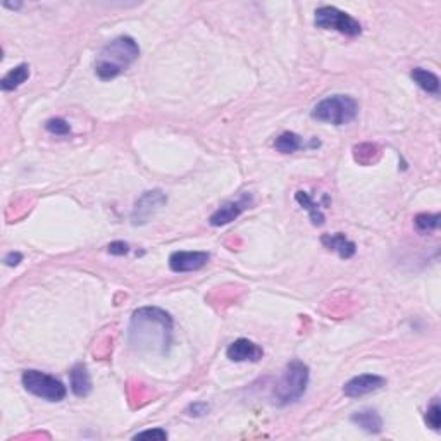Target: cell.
Listing matches in <instances>:
<instances>
[{
  "instance_id": "1",
  "label": "cell",
  "mask_w": 441,
  "mask_h": 441,
  "mask_svg": "<svg viewBox=\"0 0 441 441\" xmlns=\"http://www.w3.org/2000/svg\"><path fill=\"white\" fill-rule=\"evenodd\" d=\"M174 321L159 307H140L128 326V343L133 350L152 355H167L173 345Z\"/></svg>"
},
{
  "instance_id": "2",
  "label": "cell",
  "mask_w": 441,
  "mask_h": 441,
  "mask_svg": "<svg viewBox=\"0 0 441 441\" xmlns=\"http://www.w3.org/2000/svg\"><path fill=\"white\" fill-rule=\"evenodd\" d=\"M140 47L135 38L131 37H117L109 41L95 60V74L102 81H110L123 73H126L129 67L138 60Z\"/></svg>"
},
{
  "instance_id": "3",
  "label": "cell",
  "mask_w": 441,
  "mask_h": 441,
  "mask_svg": "<svg viewBox=\"0 0 441 441\" xmlns=\"http://www.w3.org/2000/svg\"><path fill=\"white\" fill-rule=\"evenodd\" d=\"M310 371L307 364L295 359L287 364L279 381L275 388V402L279 407H287L298 402L305 395L309 386Z\"/></svg>"
},
{
  "instance_id": "4",
  "label": "cell",
  "mask_w": 441,
  "mask_h": 441,
  "mask_svg": "<svg viewBox=\"0 0 441 441\" xmlns=\"http://www.w3.org/2000/svg\"><path fill=\"white\" fill-rule=\"evenodd\" d=\"M310 116L321 123L345 126L359 116V104L350 95H329L314 105Z\"/></svg>"
},
{
  "instance_id": "5",
  "label": "cell",
  "mask_w": 441,
  "mask_h": 441,
  "mask_svg": "<svg viewBox=\"0 0 441 441\" xmlns=\"http://www.w3.org/2000/svg\"><path fill=\"white\" fill-rule=\"evenodd\" d=\"M21 383L25 390L32 393L33 397L41 398L45 402H52V404L62 402L67 395V388L64 386L60 379L47 374V372L37 371V369H28V371L22 372Z\"/></svg>"
},
{
  "instance_id": "6",
  "label": "cell",
  "mask_w": 441,
  "mask_h": 441,
  "mask_svg": "<svg viewBox=\"0 0 441 441\" xmlns=\"http://www.w3.org/2000/svg\"><path fill=\"white\" fill-rule=\"evenodd\" d=\"M315 28L333 29L347 37H359L362 33V25L355 18L334 6H322L315 11Z\"/></svg>"
},
{
  "instance_id": "7",
  "label": "cell",
  "mask_w": 441,
  "mask_h": 441,
  "mask_svg": "<svg viewBox=\"0 0 441 441\" xmlns=\"http://www.w3.org/2000/svg\"><path fill=\"white\" fill-rule=\"evenodd\" d=\"M167 204V195L162 190H148L140 195V199L135 202L131 212L133 226H142L150 220L152 216Z\"/></svg>"
},
{
  "instance_id": "8",
  "label": "cell",
  "mask_w": 441,
  "mask_h": 441,
  "mask_svg": "<svg viewBox=\"0 0 441 441\" xmlns=\"http://www.w3.org/2000/svg\"><path fill=\"white\" fill-rule=\"evenodd\" d=\"M250 204H252V195L243 193L239 199L230 200V202L223 204L220 207L216 209V211L212 212L211 218H209V223H211V226H214V228L226 226V224L233 223L235 219H238L239 216H242L243 212L250 207Z\"/></svg>"
},
{
  "instance_id": "9",
  "label": "cell",
  "mask_w": 441,
  "mask_h": 441,
  "mask_svg": "<svg viewBox=\"0 0 441 441\" xmlns=\"http://www.w3.org/2000/svg\"><path fill=\"white\" fill-rule=\"evenodd\" d=\"M386 386V379L378 374H360L345 383L343 395L348 398H360Z\"/></svg>"
},
{
  "instance_id": "10",
  "label": "cell",
  "mask_w": 441,
  "mask_h": 441,
  "mask_svg": "<svg viewBox=\"0 0 441 441\" xmlns=\"http://www.w3.org/2000/svg\"><path fill=\"white\" fill-rule=\"evenodd\" d=\"M211 261V254L200 252H186V250H178L169 256V268L174 272H193L202 269Z\"/></svg>"
},
{
  "instance_id": "11",
  "label": "cell",
  "mask_w": 441,
  "mask_h": 441,
  "mask_svg": "<svg viewBox=\"0 0 441 441\" xmlns=\"http://www.w3.org/2000/svg\"><path fill=\"white\" fill-rule=\"evenodd\" d=\"M226 357L231 362H258L264 357V350L256 341L239 338L228 347Z\"/></svg>"
},
{
  "instance_id": "12",
  "label": "cell",
  "mask_w": 441,
  "mask_h": 441,
  "mask_svg": "<svg viewBox=\"0 0 441 441\" xmlns=\"http://www.w3.org/2000/svg\"><path fill=\"white\" fill-rule=\"evenodd\" d=\"M321 243L329 252H336L341 258H352L357 254V245L345 233L322 235Z\"/></svg>"
},
{
  "instance_id": "13",
  "label": "cell",
  "mask_w": 441,
  "mask_h": 441,
  "mask_svg": "<svg viewBox=\"0 0 441 441\" xmlns=\"http://www.w3.org/2000/svg\"><path fill=\"white\" fill-rule=\"evenodd\" d=\"M71 391L79 398H85L92 393V376L85 364H76L70 372Z\"/></svg>"
},
{
  "instance_id": "14",
  "label": "cell",
  "mask_w": 441,
  "mask_h": 441,
  "mask_svg": "<svg viewBox=\"0 0 441 441\" xmlns=\"http://www.w3.org/2000/svg\"><path fill=\"white\" fill-rule=\"evenodd\" d=\"M350 421L355 426H359L362 431L369 433V435H379L383 431V426H385L383 424V417L374 409L359 410V412L352 414Z\"/></svg>"
},
{
  "instance_id": "15",
  "label": "cell",
  "mask_w": 441,
  "mask_h": 441,
  "mask_svg": "<svg viewBox=\"0 0 441 441\" xmlns=\"http://www.w3.org/2000/svg\"><path fill=\"white\" fill-rule=\"evenodd\" d=\"M295 200L300 207L305 209V211L309 212V218L312 220L314 226H322V224L326 223V216L324 212H322L324 207H322V204L315 202L309 193L303 192V190H298V192L295 193Z\"/></svg>"
},
{
  "instance_id": "16",
  "label": "cell",
  "mask_w": 441,
  "mask_h": 441,
  "mask_svg": "<svg viewBox=\"0 0 441 441\" xmlns=\"http://www.w3.org/2000/svg\"><path fill=\"white\" fill-rule=\"evenodd\" d=\"M410 78L414 79L417 86L421 90H424L426 93L431 95H438L440 93V78L431 71L424 70V67H414L412 73H410Z\"/></svg>"
},
{
  "instance_id": "17",
  "label": "cell",
  "mask_w": 441,
  "mask_h": 441,
  "mask_svg": "<svg viewBox=\"0 0 441 441\" xmlns=\"http://www.w3.org/2000/svg\"><path fill=\"white\" fill-rule=\"evenodd\" d=\"M29 78V66L28 64H19V66L13 67L2 79H0V88L4 92H14L18 90L22 83L28 81Z\"/></svg>"
},
{
  "instance_id": "18",
  "label": "cell",
  "mask_w": 441,
  "mask_h": 441,
  "mask_svg": "<svg viewBox=\"0 0 441 441\" xmlns=\"http://www.w3.org/2000/svg\"><path fill=\"white\" fill-rule=\"evenodd\" d=\"M275 148L279 154H295L303 148V138L294 131H284L275 140Z\"/></svg>"
},
{
  "instance_id": "19",
  "label": "cell",
  "mask_w": 441,
  "mask_h": 441,
  "mask_svg": "<svg viewBox=\"0 0 441 441\" xmlns=\"http://www.w3.org/2000/svg\"><path fill=\"white\" fill-rule=\"evenodd\" d=\"M414 224L419 233H433L440 228V214H428V212L417 214L414 218Z\"/></svg>"
},
{
  "instance_id": "20",
  "label": "cell",
  "mask_w": 441,
  "mask_h": 441,
  "mask_svg": "<svg viewBox=\"0 0 441 441\" xmlns=\"http://www.w3.org/2000/svg\"><path fill=\"white\" fill-rule=\"evenodd\" d=\"M424 423L428 424V428H431L433 431L438 433L441 428V407L438 398H433L431 404L428 405L424 414Z\"/></svg>"
},
{
  "instance_id": "21",
  "label": "cell",
  "mask_w": 441,
  "mask_h": 441,
  "mask_svg": "<svg viewBox=\"0 0 441 441\" xmlns=\"http://www.w3.org/2000/svg\"><path fill=\"white\" fill-rule=\"evenodd\" d=\"M45 129L55 136H66L71 133L70 123L66 119H62V117H52V119H48L45 123Z\"/></svg>"
},
{
  "instance_id": "22",
  "label": "cell",
  "mask_w": 441,
  "mask_h": 441,
  "mask_svg": "<svg viewBox=\"0 0 441 441\" xmlns=\"http://www.w3.org/2000/svg\"><path fill=\"white\" fill-rule=\"evenodd\" d=\"M133 440H167V431L162 428H154V429H145V431H140L133 436Z\"/></svg>"
},
{
  "instance_id": "23",
  "label": "cell",
  "mask_w": 441,
  "mask_h": 441,
  "mask_svg": "<svg viewBox=\"0 0 441 441\" xmlns=\"http://www.w3.org/2000/svg\"><path fill=\"white\" fill-rule=\"evenodd\" d=\"M107 252L110 254V256H117V257L128 256V254H129V245H128L126 242H121V239H117V242L109 243Z\"/></svg>"
},
{
  "instance_id": "24",
  "label": "cell",
  "mask_w": 441,
  "mask_h": 441,
  "mask_svg": "<svg viewBox=\"0 0 441 441\" xmlns=\"http://www.w3.org/2000/svg\"><path fill=\"white\" fill-rule=\"evenodd\" d=\"M207 410H209L207 404H204V402H197V404L190 405L188 412H190V416L200 417V416H204V414H207Z\"/></svg>"
},
{
  "instance_id": "25",
  "label": "cell",
  "mask_w": 441,
  "mask_h": 441,
  "mask_svg": "<svg viewBox=\"0 0 441 441\" xmlns=\"http://www.w3.org/2000/svg\"><path fill=\"white\" fill-rule=\"evenodd\" d=\"M4 262H6V265H9V268H16V265H19V262H22V254L9 252L6 258H4Z\"/></svg>"
},
{
  "instance_id": "26",
  "label": "cell",
  "mask_w": 441,
  "mask_h": 441,
  "mask_svg": "<svg viewBox=\"0 0 441 441\" xmlns=\"http://www.w3.org/2000/svg\"><path fill=\"white\" fill-rule=\"evenodd\" d=\"M4 7H9V9H19L21 7V4H4Z\"/></svg>"
}]
</instances>
